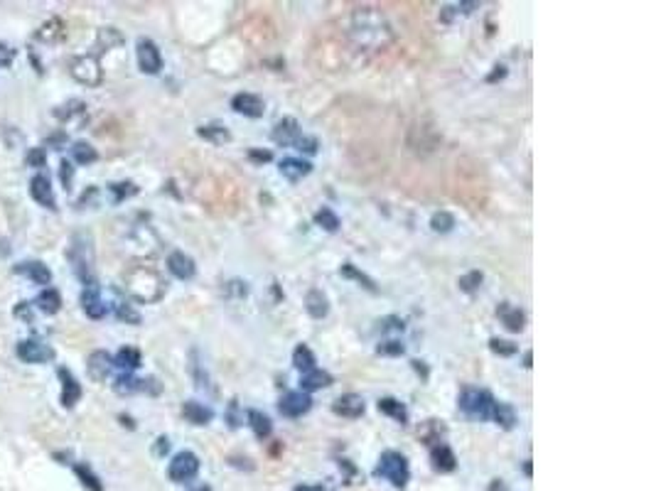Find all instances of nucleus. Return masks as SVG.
Instances as JSON below:
<instances>
[{"label": "nucleus", "mask_w": 656, "mask_h": 491, "mask_svg": "<svg viewBox=\"0 0 656 491\" xmlns=\"http://www.w3.org/2000/svg\"><path fill=\"white\" fill-rule=\"evenodd\" d=\"M69 72L72 77L77 79L79 84L84 86H99L101 79H104V72H101V64L94 54H81V57H74L72 64H69Z\"/></svg>", "instance_id": "423d86ee"}, {"label": "nucleus", "mask_w": 656, "mask_h": 491, "mask_svg": "<svg viewBox=\"0 0 656 491\" xmlns=\"http://www.w3.org/2000/svg\"><path fill=\"white\" fill-rule=\"evenodd\" d=\"M72 175H74V167H72V162L69 160H62L59 162V177H62V185H64V189H72Z\"/></svg>", "instance_id": "8fccbe9b"}, {"label": "nucleus", "mask_w": 656, "mask_h": 491, "mask_svg": "<svg viewBox=\"0 0 656 491\" xmlns=\"http://www.w3.org/2000/svg\"><path fill=\"white\" fill-rule=\"evenodd\" d=\"M74 469H77V474L81 476V479H84V484L89 486L91 491H104V486H101L99 476H96L94 471H91L86 465H77V467H74Z\"/></svg>", "instance_id": "a19ab883"}, {"label": "nucleus", "mask_w": 656, "mask_h": 491, "mask_svg": "<svg viewBox=\"0 0 656 491\" xmlns=\"http://www.w3.org/2000/svg\"><path fill=\"white\" fill-rule=\"evenodd\" d=\"M292 491H332V489H327V486H322V484H300Z\"/></svg>", "instance_id": "4d7b16f0"}, {"label": "nucleus", "mask_w": 656, "mask_h": 491, "mask_svg": "<svg viewBox=\"0 0 656 491\" xmlns=\"http://www.w3.org/2000/svg\"><path fill=\"white\" fill-rule=\"evenodd\" d=\"M339 273H342L344 278H354L357 283H361L366 290H371V293H374V290H376V283H374V280H371L369 275H364V273H361V270H357L352 263H344L342 268H339Z\"/></svg>", "instance_id": "e433bc0d"}, {"label": "nucleus", "mask_w": 656, "mask_h": 491, "mask_svg": "<svg viewBox=\"0 0 656 491\" xmlns=\"http://www.w3.org/2000/svg\"><path fill=\"white\" fill-rule=\"evenodd\" d=\"M30 194H32V199H35V202L40 204V207L54 209L52 182H49V177L45 175V172H40V175L32 177V182H30Z\"/></svg>", "instance_id": "9b49d317"}, {"label": "nucleus", "mask_w": 656, "mask_h": 491, "mask_svg": "<svg viewBox=\"0 0 656 491\" xmlns=\"http://www.w3.org/2000/svg\"><path fill=\"white\" fill-rule=\"evenodd\" d=\"M300 125H297L295 118H283L276 123V128H273V143L278 145H295V140L300 138Z\"/></svg>", "instance_id": "dca6fc26"}, {"label": "nucleus", "mask_w": 656, "mask_h": 491, "mask_svg": "<svg viewBox=\"0 0 656 491\" xmlns=\"http://www.w3.org/2000/svg\"><path fill=\"white\" fill-rule=\"evenodd\" d=\"M123 288L125 293L136 302L143 305H153L167 293V283L157 270L146 268V265H133L130 270L123 273Z\"/></svg>", "instance_id": "f03ea898"}, {"label": "nucleus", "mask_w": 656, "mask_h": 491, "mask_svg": "<svg viewBox=\"0 0 656 491\" xmlns=\"http://www.w3.org/2000/svg\"><path fill=\"white\" fill-rule=\"evenodd\" d=\"M155 442H157V445H155V455H165V452L170 450V439H167V437H157Z\"/></svg>", "instance_id": "6e6d98bb"}, {"label": "nucleus", "mask_w": 656, "mask_h": 491, "mask_svg": "<svg viewBox=\"0 0 656 491\" xmlns=\"http://www.w3.org/2000/svg\"><path fill=\"white\" fill-rule=\"evenodd\" d=\"M332 410L337 415H342V418H361L366 405H364V398L357 396V393H344V396H339L332 403Z\"/></svg>", "instance_id": "ddd939ff"}, {"label": "nucleus", "mask_w": 656, "mask_h": 491, "mask_svg": "<svg viewBox=\"0 0 656 491\" xmlns=\"http://www.w3.org/2000/svg\"><path fill=\"white\" fill-rule=\"evenodd\" d=\"M62 20H57V17H52V20H47L45 25L37 30V40H42V42H57L59 37L64 35L62 32Z\"/></svg>", "instance_id": "72a5a7b5"}, {"label": "nucleus", "mask_w": 656, "mask_h": 491, "mask_svg": "<svg viewBox=\"0 0 656 491\" xmlns=\"http://www.w3.org/2000/svg\"><path fill=\"white\" fill-rule=\"evenodd\" d=\"M59 378H62V405L64 408H74L81 398V386L77 383V378L67 371V368H59Z\"/></svg>", "instance_id": "6ab92c4d"}, {"label": "nucleus", "mask_w": 656, "mask_h": 491, "mask_svg": "<svg viewBox=\"0 0 656 491\" xmlns=\"http://www.w3.org/2000/svg\"><path fill=\"white\" fill-rule=\"evenodd\" d=\"M292 366L302 373H308L315 368V354L310 352L308 344H297L295 347V352H292Z\"/></svg>", "instance_id": "2f4dec72"}, {"label": "nucleus", "mask_w": 656, "mask_h": 491, "mask_svg": "<svg viewBox=\"0 0 656 491\" xmlns=\"http://www.w3.org/2000/svg\"><path fill=\"white\" fill-rule=\"evenodd\" d=\"M349 37L361 49L376 52V49H384L393 40V32H391L389 22H386V17L381 13H376L374 8H361V10H354V15H352Z\"/></svg>", "instance_id": "f257e3e1"}, {"label": "nucleus", "mask_w": 656, "mask_h": 491, "mask_svg": "<svg viewBox=\"0 0 656 491\" xmlns=\"http://www.w3.org/2000/svg\"><path fill=\"white\" fill-rule=\"evenodd\" d=\"M497 317L504 322V327L509 332H521V329H524V322H526L524 312H521L519 307L509 305V302H501V305L497 307Z\"/></svg>", "instance_id": "4be33fe9"}, {"label": "nucleus", "mask_w": 656, "mask_h": 491, "mask_svg": "<svg viewBox=\"0 0 656 491\" xmlns=\"http://www.w3.org/2000/svg\"><path fill=\"white\" fill-rule=\"evenodd\" d=\"M35 307L45 315H57L59 307H62V295L52 288H45L40 295L35 297Z\"/></svg>", "instance_id": "a878e982"}, {"label": "nucleus", "mask_w": 656, "mask_h": 491, "mask_svg": "<svg viewBox=\"0 0 656 491\" xmlns=\"http://www.w3.org/2000/svg\"><path fill=\"white\" fill-rule=\"evenodd\" d=\"M376 476L391 481L396 489H403L411 479V469H408V460L396 450H386L381 452L379 465H376Z\"/></svg>", "instance_id": "20e7f679"}, {"label": "nucleus", "mask_w": 656, "mask_h": 491, "mask_svg": "<svg viewBox=\"0 0 656 491\" xmlns=\"http://www.w3.org/2000/svg\"><path fill=\"white\" fill-rule=\"evenodd\" d=\"M315 224H320L325 231H337V228H339V217L332 212V209L322 207L318 214H315Z\"/></svg>", "instance_id": "4c0bfd02"}, {"label": "nucleus", "mask_w": 656, "mask_h": 491, "mask_svg": "<svg viewBox=\"0 0 656 491\" xmlns=\"http://www.w3.org/2000/svg\"><path fill=\"white\" fill-rule=\"evenodd\" d=\"M197 135H199V138H204V140H209V143H214V145H224V143H229V140H231V133L224 128V125H219V123L199 125Z\"/></svg>", "instance_id": "7c9ffc66"}, {"label": "nucleus", "mask_w": 656, "mask_h": 491, "mask_svg": "<svg viewBox=\"0 0 656 491\" xmlns=\"http://www.w3.org/2000/svg\"><path fill=\"white\" fill-rule=\"evenodd\" d=\"M455 226V217L450 212H435L430 219V228L435 233H448Z\"/></svg>", "instance_id": "c9c22d12"}, {"label": "nucleus", "mask_w": 656, "mask_h": 491, "mask_svg": "<svg viewBox=\"0 0 656 491\" xmlns=\"http://www.w3.org/2000/svg\"><path fill=\"white\" fill-rule=\"evenodd\" d=\"M182 415L192 425H207V423H212V418H214L212 408H207L204 403H197V400H185Z\"/></svg>", "instance_id": "393cba45"}, {"label": "nucleus", "mask_w": 656, "mask_h": 491, "mask_svg": "<svg viewBox=\"0 0 656 491\" xmlns=\"http://www.w3.org/2000/svg\"><path fill=\"white\" fill-rule=\"evenodd\" d=\"M430 462H432V469L435 471H453L455 467H458V457H455V452L450 450L448 445H443V442H437V445L430 450Z\"/></svg>", "instance_id": "aec40b11"}, {"label": "nucleus", "mask_w": 656, "mask_h": 491, "mask_svg": "<svg viewBox=\"0 0 656 491\" xmlns=\"http://www.w3.org/2000/svg\"><path fill=\"white\" fill-rule=\"evenodd\" d=\"M15 273L17 275H25V278H30L32 283H37V285H49V283H52V273H49L47 265L40 263V260H27V263L15 265Z\"/></svg>", "instance_id": "f3484780"}, {"label": "nucleus", "mask_w": 656, "mask_h": 491, "mask_svg": "<svg viewBox=\"0 0 656 491\" xmlns=\"http://www.w3.org/2000/svg\"><path fill=\"white\" fill-rule=\"evenodd\" d=\"M490 349L494 354H499V357H514L516 354V344H511V341L506 339H490Z\"/></svg>", "instance_id": "a18cd8bd"}, {"label": "nucleus", "mask_w": 656, "mask_h": 491, "mask_svg": "<svg viewBox=\"0 0 656 491\" xmlns=\"http://www.w3.org/2000/svg\"><path fill=\"white\" fill-rule=\"evenodd\" d=\"M295 148L300 153L315 155V153H318V148H320V143H318V138H313V135H300V138L295 140Z\"/></svg>", "instance_id": "49530a36"}, {"label": "nucleus", "mask_w": 656, "mask_h": 491, "mask_svg": "<svg viewBox=\"0 0 656 491\" xmlns=\"http://www.w3.org/2000/svg\"><path fill=\"white\" fill-rule=\"evenodd\" d=\"M197 491H212V489H209V486H199Z\"/></svg>", "instance_id": "052dcab7"}, {"label": "nucleus", "mask_w": 656, "mask_h": 491, "mask_svg": "<svg viewBox=\"0 0 656 491\" xmlns=\"http://www.w3.org/2000/svg\"><path fill=\"white\" fill-rule=\"evenodd\" d=\"M141 361H143V357L136 347H123V349H118V354H116L114 366L123 368V371L128 373V371H133V368L141 366Z\"/></svg>", "instance_id": "cd10ccee"}, {"label": "nucleus", "mask_w": 656, "mask_h": 491, "mask_svg": "<svg viewBox=\"0 0 656 491\" xmlns=\"http://www.w3.org/2000/svg\"><path fill=\"white\" fill-rule=\"evenodd\" d=\"M440 425H437V420H428L425 425H423V430L418 435H421V439H425V442H432V439L440 437Z\"/></svg>", "instance_id": "09e8293b"}, {"label": "nucleus", "mask_w": 656, "mask_h": 491, "mask_svg": "<svg viewBox=\"0 0 656 491\" xmlns=\"http://www.w3.org/2000/svg\"><path fill=\"white\" fill-rule=\"evenodd\" d=\"M482 280H485V275L479 273V270H469L467 275H462V278L458 280V285L462 293H474V290L482 285Z\"/></svg>", "instance_id": "ea45409f"}, {"label": "nucleus", "mask_w": 656, "mask_h": 491, "mask_svg": "<svg viewBox=\"0 0 656 491\" xmlns=\"http://www.w3.org/2000/svg\"><path fill=\"white\" fill-rule=\"evenodd\" d=\"M114 391L118 393V396H130V393H138V391H141V378H133L130 373H120V376L116 378V383H114Z\"/></svg>", "instance_id": "f704fd0d"}, {"label": "nucleus", "mask_w": 656, "mask_h": 491, "mask_svg": "<svg viewBox=\"0 0 656 491\" xmlns=\"http://www.w3.org/2000/svg\"><path fill=\"white\" fill-rule=\"evenodd\" d=\"M403 352H406V347L396 339L381 341L379 347H376V354H381V357H401Z\"/></svg>", "instance_id": "79ce46f5"}, {"label": "nucleus", "mask_w": 656, "mask_h": 491, "mask_svg": "<svg viewBox=\"0 0 656 491\" xmlns=\"http://www.w3.org/2000/svg\"><path fill=\"white\" fill-rule=\"evenodd\" d=\"M109 189L114 192V199H116V202H123L125 196H133V194H136L138 187L133 185V182H118V185H111Z\"/></svg>", "instance_id": "c03bdc74"}, {"label": "nucleus", "mask_w": 656, "mask_h": 491, "mask_svg": "<svg viewBox=\"0 0 656 491\" xmlns=\"http://www.w3.org/2000/svg\"><path fill=\"white\" fill-rule=\"evenodd\" d=\"M524 366H526V368H531V352H526V354H524Z\"/></svg>", "instance_id": "bf43d9fd"}, {"label": "nucleus", "mask_w": 656, "mask_h": 491, "mask_svg": "<svg viewBox=\"0 0 656 491\" xmlns=\"http://www.w3.org/2000/svg\"><path fill=\"white\" fill-rule=\"evenodd\" d=\"M249 425L253 430V435L258 439H268L273 432V423L268 415H263L260 410H249Z\"/></svg>", "instance_id": "c756f323"}, {"label": "nucleus", "mask_w": 656, "mask_h": 491, "mask_svg": "<svg viewBox=\"0 0 656 491\" xmlns=\"http://www.w3.org/2000/svg\"><path fill=\"white\" fill-rule=\"evenodd\" d=\"M413 364V368H416L418 373H423V378H428V368L423 366V361H411Z\"/></svg>", "instance_id": "13d9d810"}, {"label": "nucleus", "mask_w": 656, "mask_h": 491, "mask_svg": "<svg viewBox=\"0 0 656 491\" xmlns=\"http://www.w3.org/2000/svg\"><path fill=\"white\" fill-rule=\"evenodd\" d=\"M72 157H74V162H79V165H91V162H96L99 153H96L89 143L79 140V143L72 145Z\"/></svg>", "instance_id": "473e14b6"}, {"label": "nucleus", "mask_w": 656, "mask_h": 491, "mask_svg": "<svg viewBox=\"0 0 656 491\" xmlns=\"http://www.w3.org/2000/svg\"><path fill=\"white\" fill-rule=\"evenodd\" d=\"M17 357L25 364H47L54 359V349L40 339H25L17 344Z\"/></svg>", "instance_id": "1a4fd4ad"}, {"label": "nucleus", "mask_w": 656, "mask_h": 491, "mask_svg": "<svg viewBox=\"0 0 656 491\" xmlns=\"http://www.w3.org/2000/svg\"><path fill=\"white\" fill-rule=\"evenodd\" d=\"M310 408H313V398L302 391L286 393L281 398V403H278V410H281V415H286V418H300V415H305Z\"/></svg>", "instance_id": "9d476101"}, {"label": "nucleus", "mask_w": 656, "mask_h": 491, "mask_svg": "<svg viewBox=\"0 0 656 491\" xmlns=\"http://www.w3.org/2000/svg\"><path fill=\"white\" fill-rule=\"evenodd\" d=\"M167 268H170V273L180 280H192L194 273H197L194 260L189 258L187 254H182V251H172V254L167 256Z\"/></svg>", "instance_id": "4468645a"}, {"label": "nucleus", "mask_w": 656, "mask_h": 491, "mask_svg": "<svg viewBox=\"0 0 656 491\" xmlns=\"http://www.w3.org/2000/svg\"><path fill=\"white\" fill-rule=\"evenodd\" d=\"M492 418H494V423L501 425L504 430H511V428L516 425V410H514V405L504 403V400H499V403L494 400V405H492Z\"/></svg>", "instance_id": "c85d7f7f"}, {"label": "nucleus", "mask_w": 656, "mask_h": 491, "mask_svg": "<svg viewBox=\"0 0 656 491\" xmlns=\"http://www.w3.org/2000/svg\"><path fill=\"white\" fill-rule=\"evenodd\" d=\"M229 425L231 428H239L241 420H239V403L236 400H231L229 403Z\"/></svg>", "instance_id": "864d4df0"}, {"label": "nucleus", "mask_w": 656, "mask_h": 491, "mask_svg": "<svg viewBox=\"0 0 656 491\" xmlns=\"http://www.w3.org/2000/svg\"><path fill=\"white\" fill-rule=\"evenodd\" d=\"M458 405L469 420H490L492 418V405H494V398H492L487 391H477V388H464L460 393Z\"/></svg>", "instance_id": "39448f33"}, {"label": "nucleus", "mask_w": 656, "mask_h": 491, "mask_svg": "<svg viewBox=\"0 0 656 491\" xmlns=\"http://www.w3.org/2000/svg\"><path fill=\"white\" fill-rule=\"evenodd\" d=\"M15 59V49L6 42H0V69H8Z\"/></svg>", "instance_id": "3c124183"}, {"label": "nucleus", "mask_w": 656, "mask_h": 491, "mask_svg": "<svg viewBox=\"0 0 656 491\" xmlns=\"http://www.w3.org/2000/svg\"><path fill=\"white\" fill-rule=\"evenodd\" d=\"M116 315H118V320H123L125 325H141V315H138V312L133 310V305H128V302H120V305L116 307Z\"/></svg>", "instance_id": "37998d69"}, {"label": "nucleus", "mask_w": 656, "mask_h": 491, "mask_svg": "<svg viewBox=\"0 0 656 491\" xmlns=\"http://www.w3.org/2000/svg\"><path fill=\"white\" fill-rule=\"evenodd\" d=\"M45 162H47V153H45V148H32L30 153H27V167H45Z\"/></svg>", "instance_id": "de8ad7c7"}, {"label": "nucleus", "mask_w": 656, "mask_h": 491, "mask_svg": "<svg viewBox=\"0 0 656 491\" xmlns=\"http://www.w3.org/2000/svg\"><path fill=\"white\" fill-rule=\"evenodd\" d=\"M305 307H308L310 317H315V320H322V317H327V312H329L327 295H325L322 290L313 288L308 295H305Z\"/></svg>", "instance_id": "b1692460"}, {"label": "nucleus", "mask_w": 656, "mask_h": 491, "mask_svg": "<svg viewBox=\"0 0 656 491\" xmlns=\"http://www.w3.org/2000/svg\"><path fill=\"white\" fill-rule=\"evenodd\" d=\"M81 310L86 312L89 320H101V317H106V305L104 300H101L96 285H91V288H86L81 293Z\"/></svg>", "instance_id": "2eb2a0df"}, {"label": "nucleus", "mask_w": 656, "mask_h": 491, "mask_svg": "<svg viewBox=\"0 0 656 491\" xmlns=\"http://www.w3.org/2000/svg\"><path fill=\"white\" fill-rule=\"evenodd\" d=\"M69 260L74 265V273L79 275L86 288L96 285L94 280V249H91V238L89 236H77L72 243V251H69Z\"/></svg>", "instance_id": "7ed1b4c3"}, {"label": "nucleus", "mask_w": 656, "mask_h": 491, "mask_svg": "<svg viewBox=\"0 0 656 491\" xmlns=\"http://www.w3.org/2000/svg\"><path fill=\"white\" fill-rule=\"evenodd\" d=\"M118 45H123V35H120L118 30H114V27H104V30H99V47L111 49V47H118Z\"/></svg>", "instance_id": "58836bf2"}, {"label": "nucleus", "mask_w": 656, "mask_h": 491, "mask_svg": "<svg viewBox=\"0 0 656 491\" xmlns=\"http://www.w3.org/2000/svg\"><path fill=\"white\" fill-rule=\"evenodd\" d=\"M111 366H114V359L106 352H94L89 357V361H86V371H89V376L94 378V381H104V378L109 376Z\"/></svg>", "instance_id": "5701e85b"}, {"label": "nucleus", "mask_w": 656, "mask_h": 491, "mask_svg": "<svg viewBox=\"0 0 656 491\" xmlns=\"http://www.w3.org/2000/svg\"><path fill=\"white\" fill-rule=\"evenodd\" d=\"M332 386V376H329L327 371H322V368H313V371L302 373L300 378V391L302 393H315V391H322V388Z\"/></svg>", "instance_id": "412c9836"}, {"label": "nucleus", "mask_w": 656, "mask_h": 491, "mask_svg": "<svg viewBox=\"0 0 656 491\" xmlns=\"http://www.w3.org/2000/svg\"><path fill=\"white\" fill-rule=\"evenodd\" d=\"M231 109L241 116H249V118H260L263 111H266V104L256 93H236L231 98Z\"/></svg>", "instance_id": "f8f14e48"}, {"label": "nucleus", "mask_w": 656, "mask_h": 491, "mask_svg": "<svg viewBox=\"0 0 656 491\" xmlns=\"http://www.w3.org/2000/svg\"><path fill=\"white\" fill-rule=\"evenodd\" d=\"M197 471H199V457L187 450L172 457L170 467H167V476H170L175 484H185V481L194 479Z\"/></svg>", "instance_id": "0eeeda50"}, {"label": "nucleus", "mask_w": 656, "mask_h": 491, "mask_svg": "<svg viewBox=\"0 0 656 491\" xmlns=\"http://www.w3.org/2000/svg\"><path fill=\"white\" fill-rule=\"evenodd\" d=\"M376 408H379V413L389 415V418H393L396 423H401V425L408 423V410H406V405H403L401 400H396V398H381Z\"/></svg>", "instance_id": "bb28decb"}, {"label": "nucleus", "mask_w": 656, "mask_h": 491, "mask_svg": "<svg viewBox=\"0 0 656 491\" xmlns=\"http://www.w3.org/2000/svg\"><path fill=\"white\" fill-rule=\"evenodd\" d=\"M379 329L381 332H391V329L403 332V320L401 317H384V320L379 322Z\"/></svg>", "instance_id": "603ef678"}, {"label": "nucleus", "mask_w": 656, "mask_h": 491, "mask_svg": "<svg viewBox=\"0 0 656 491\" xmlns=\"http://www.w3.org/2000/svg\"><path fill=\"white\" fill-rule=\"evenodd\" d=\"M249 157L253 162H271V150H249Z\"/></svg>", "instance_id": "5fc2aeb1"}, {"label": "nucleus", "mask_w": 656, "mask_h": 491, "mask_svg": "<svg viewBox=\"0 0 656 491\" xmlns=\"http://www.w3.org/2000/svg\"><path fill=\"white\" fill-rule=\"evenodd\" d=\"M136 57H138V67H141V72H146V74H157V72L162 69V54H160V49H157L155 42L148 40V37L138 40V45H136Z\"/></svg>", "instance_id": "6e6552de"}, {"label": "nucleus", "mask_w": 656, "mask_h": 491, "mask_svg": "<svg viewBox=\"0 0 656 491\" xmlns=\"http://www.w3.org/2000/svg\"><path fill=\"white\" fill-rule=\"evenodd\" d=\"M278 170H281V175L286 177V180L297 182L313 172V165H310L308 160H300V157H286V160H281Z\"/></svg>", "instance_id": "a211bd4d"}]
</instances>
